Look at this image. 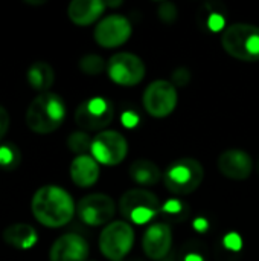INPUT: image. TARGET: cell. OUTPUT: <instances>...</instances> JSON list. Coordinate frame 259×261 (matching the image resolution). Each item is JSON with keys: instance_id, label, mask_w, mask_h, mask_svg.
<instances>
[{"instance_id": "6da1fadb", "label": "cell", "mask_w": 259, "mask_h": 261, "mask_svg": "<svg viewBox=\"0 0 259 261\" xmlns=\"http://www.w3.org/2000/svg\"><path fill=\"white\" fill-rule=\"evenodd\" d=\"M31 210L41 225L47 228H61L73 219L76 208L72 196L66 190L56 185H44L35 191Z\"/></svg>"}, {"instance_id": "7a4b0ae2", "label": "cell", "mask_w": 259, "mask_h": 261, "mask_svg": "<svg viewBox=\"0 0 259 261\" xmlns=\"http://www.w3.org/2000/svg\"><path fill=\"white\" fill-rule=\"evenodd\" d=\"M66 119V104L56 93H40L26 110V125L37 135H49L58 130Z\"/></svg>"}, {"instance_id": "3957f363", "label": "cell", "mask_w": 259, "mask_h": 261, "mask_svg": "<svg viewBox=\"0 0 259 261\" xmlns=\"http://www.w3.org/2000/svg\"><path fill=\"white\" fill-rule=\"evenodd\" d=\"M221 44L231 57L240 61H259V26L234 23L224 29Z\"/></svg>"}, {"instance_id": "277c9868", "label": "cell", "mask_w": 259, "mask_h": 261, "mask_svg": "<svg viewBox=\"0 0 259 261\" xmlns=\"http://www.w3.org/2000/svg\"><path fill=\"white\" fill-rule=\"evenodd\" d=\"M203 177L205 170L200 161L194 158H180L163 173V184L169 193L176 196H188L202 185Z\"/></svg>"}, {"instance_id": "5b68a950", "label": "cell", "mask_w": 259, "mask_h": 261, "mask_svg": "<svg viewBox=\"0 0 259 261\" xmlns=\"http://www.w3.org/2000/svg\"><path fill=\"white\" fill-rule=\"evenodd\" d=\"M134 231L124 220L108 223L99 236V249L105 258L111 261L122 260L133 248Z\"/></svg>"}, {"instance_id": "8992f818", "label": "cell", "mask_w": 259, "mask_h": 261, "mask_svg": "<svg viewBox=\"0 0 259 261\" xmlns=\"http://www.w3.org/2000/svg\"><path fill=\"white\" fill-rule=\"evenodd\" d=\"M179 101L177 87L166 80L153 81L143 92V109L153 118H165L176 110Z\"/></svg>"}, {"instance_id": "52a82bcc", "label": "cell", "mask_w": 259, "mask_h": 261, "mask_svg": "<svg viewBox=\"0 0 259 261\" xmlns=\"http://www.w3.org/2000/svg\"><path fill=\"white\" fill-rule=\"evenodd\" d=\"M145 63L140 57L130 52H118L111 55L107 63V73L110 80L119 86L131 87L145 78Z\"/></svg>"}, {"instance_id": "ba28073f", "label": "cell", "mask_w": 259, "mask_h": 261, "mask_svg": "<svg viewBox=\"0 0 259 261\" xmlns=\"http://www.w3.org/2000/svg\"><path fill=\"white\" fill-rule=\"evenodd\" d=\"M90 153L98 164L113 167L125 159L128 153V142L119 132L104 130L93 138Z\"/></svg>"}, {"instance_id": "9c48e42d", "label": "cell", "mask_w": 259, "mask_h": 261, "mask_svg": "<svg viewBox=\"0 0 259 261\" xmlns=\"http://www.w3.org/2000/svg\"><path fill=\"white\" fill-rule=\"evenodd\" d=\"M113 121V106L102 96H93L81 102L75 112V122L85 132L105 128Z\"/></svg>"}, {"instance_id": "30bf717a", "label": "cell", "mask_w": 259, "mask_h": 261, "mask_svg": "<svg viewBox=\"0 0 259 261\" xmlns=\"http://www.w3.org/2000/svg\"><path fill=\"white\" fill-rule=\"evenodd\" d=\"M78 217L89 226H102L111 223L116 214L114 200L102 193H95L82 197L76 206Z\"/></svg>"}, {"instance_id": "8fae6325", "label": "cell", "mask_w": 259, "mask_h": 261, "mask_svg": "<svg viewBox=\"0 0 259 261\" xmlns=\"http://www.w3.org/2000/svg\"><path fill=\"white\" fill-rule=\"evenodd\" d=\"M133 28L127 17L121 14H111L104 17L95 28V41L107 49L119 47L131 37Z\"/></svg>"}, {"instance_id": "7c38bea8", "label": "cell", "mask_w": 259, "mask_h": 261, "mask_svg": "<svg viewBox=\"0 0 259 261\" xmlns=\"http://www.w3.org/2000/svg\"><path fill=\"white\" fill-rule=\"evenodd\" d=\"M89 243L84 237L75 232H69L55 240L50 248V261H87Z\"/></svg>"}, {"instance_id": "4fadbf2b", "label": "cell", "mask_w": 259, "mask_h": 261, "mask_svg": "<svg viewBox=\"0 0 259 261\" xmlns=\"http://www.w3.org/2000/svg\"><path fill=\"white\" fill-rule=\"evenodd\" d=\"M172 245V232L166 223H153L143 234L142 248L148 258L162 260L168 255Z\"/></svg>"}, {"instance_id": "5bb4252c", "label": "cell", "mask_w": 259, "mask_h": 261, "mask_svg": "<svg viewBox=\"0 0 259 261\" xmlns=\"http://www.w3.org/2000/svg\"><path fill=\"white\" fill-rule=\"evenodd\" d=\"M218 170L223 176L232 180H246L253 170L252 156L243 150L232 148L221 153L218 158Z\"/></svg>"}, {"instance_id": "9a60e30c", "label": "cell", "mask_w": 259, "mask_h": 261, "mask_svg": "<svg viewBox=\"0 0 259 261\" xmlns=\"http://www.w3.org/2000/svg\"><path fill=\"white\" fill-rule=\"evenodd\" d=\"M142 208L154 210L159 213L162 206H160L157 196L148 190L134 188V190H128L127 193L122 194V197L119 200V211L125 219H130L131 213L142 210Z\"/></svg>"}, {"instance_id": "2e32d148", "label": "cell", "mask_w": 259, "mask_h": 261, "mask_svg": "<svg viewBox=\"0 0 259 261\" xmlns=\"http://www.w3.org/2000/svg\"><path fill=\"white\" fill-rule=\"evenodd\" d=\"M105 8L102 0H73L69 3L67 15L76 26H89L104 14Z\"/></svg>"}, {"instance_id": "e0dca14e", "label": "cell", "mask_w": 259, "mask_h": 261, "mask_svg": "<svg viewBox=\"0 0 259 261\" xmlns=\"http://www.w3.org/2000/svg\"><path fill=\"white\" fill-rule=\"evenodd\" d=\"M70 177L73 184L81 188L93 187L99 179V164L93 156H76L70 164Z\"/></svg>"}, {"instance_id": "ac0fdd59", "label": "cell", "mask_w": 259, "mask_h": 261, "mask_svg": "<svg viewBox=\"0 0 259 261\" xmlns=\"http://www.w3.org/2000/svg\"><path fill=\"white\" fill-rule=\"evenodd\" d=\"M3 240L8 246H11L14 249L26 251V249H31L37 245L38 234L31 225L15 223V225L8 226L3 231Z\"/></svg>"}, {"instance_id": "d6986e66", "label": "cell", "mask_w": 259, "mask_h": 261, "mask_svg": "<svg viewBox=\"0 0 259 261\" xmlns=\"http://www.w3.org/2000/svg\"><path fill=\"white\" fill-rule=\"evenodd\" d=\"M128 171H130L131 180L140 187H154L159 184L160 179H163V174L160 173L159 167L148 159L134 161L130 165Z\"/></svg>"}, {"instance_id": "ffe728a7", "label": "cell", "mask_w": 259, "mask_h": 261, "mask_svg": "<svg viewBox=\"0 0 259 261\" xmlns=\"http://www.w3.org/2000/svg\"><path fill=\"white\" fill-rule=\"evenodd\" d=\"M26 76L29 86L40 93H46L52 87L55 80L53 69L46 61H35L34 64H31Z\"/></svg>"}, {"instance_id": "44dd1931", "label": "cell", "mask_w": 259, "mask_h": 261, "mask_svg": "<svg viewBox=\"0 0 259 261\" xmlns=\"http://www.w3.org/2000/svg\"><path fill=\"white\" fill-rule=\"evenodd\" d=\"M92 142H93V139L87 135V132H73L67 138L69 150L78 156L87 154V151L92 150Z\"/></svg>"}, {"instance_id": "7402d4cb", "label": "cell", "mask_w": 259, "mask_h": 261, "mask_svg": "<svg viewBox=\"0 0 259 261\" xmlns=\"http://www.w3.org/2000/svg\"><path fill=\"white\" fill-rule=\"evenodd\" d=\"M79 69L85 75H99L107 69V63L102 57L89 54L79 60Z\"/></svg>"}, {"instance_id": "603a6c76", "label": "cell", "mask_w": 259, "mask_h": 261, "mask_svg": "<svg viewBox=\"0 0 259 261\" xmlns=\"http://www.w3.org/2000/svg\"><path fill=\"white\" fill-rule=\"evenodd\" d=\"M20 164V151L14 144H6L0 147V167L5 170H12Z\"/></svg>"}, {"instance_id": "cb8c5ba5", "label": "cell", "mask_w": 259, "mask_h": 261, "mask_svg": "<svg viewBox=\"0 0 259 261\" xmlns=\"http://www.w3.org/2000/svg\"><path fill=\"white\" fill-rule=\"evenodd\" d=\"M157 14H159V17H160L162 21L171 24V23L176 21V18L179 15V11H177V6L174 3H171V2H162L160 6H159V9H157Z\"/></svg>"}, {"instance_id": "d4e9b609", "label": "cell", "mask_w": 259, "mask_h": 261, "mask_svg": "<svg viewBox=\"0 0 259 261\" xmlns=\"http://www.w3.org/2000/svg\"><path fill=\"white\" fill-rule=\"evenodd\" d=\"M191 81V72L186 67H179L172 72V84L176 87H186Z\"/></svg>"}, {"instance_id": "484cf974", "label": "cell", "mask_w": 259, "mask_h": 261, "mask_svg": "<svg viewBox=\"0 0 259 261\" xmlns=\"http://www.w3.org/2000/svg\"><path fill=\"white\" fill-rule=\"evenodd\" d=\"M223 245H224L226 249H229V251H232V252H238V251L243 249V239H241V236L237 234V232H229V234L224 236Z\"/></svg>"}, {"instance_id": "4316f807", "label": "cell", "mask_w": 259, "mask_h": 261, "mask_svg": "<svg viewBox=\"0 0 259 261\" xmlns=\"http://www.w3.org/2000/svg\"><path fill=\"white\" fill-rule=\"evenodd\" d=\"M224 24H226V20H224L223 14H220V12H212V14L208 17V26H209V29L214 31V32L221 31V29L224 28Z\"/></svg>"}, {"instance_id": "83f0119b", "label": "cell", "mask_w": 259, "mask_h": 261, "mask_svg": "<svg viewBox=\"0 0 259 261\" xmlns=\"http://www.w3.org/2000/svg\"><path fill=\"white\" fill-rule=\"evenodd\" d=\"M162 211L169 214V216H179V214L183 213V203L180 200H177V199H171V200L163 203Z\"/></svg>"}, {"instance_id": "f1b7e54d", "label": "cell", "mask_w": 259, "mask_h": 261, "mask_svg": "<svg viewBox=\"0 0 259 261\" xmlns=\"http://www.w3.org/2000/svg\"><path fill=\"white\" fill-rule=\"evenodd\" d=\"M121 121H122V125L127 127V128H134L137 124H139V116L134 113V112H124L122 116H121Z\"/></svg>"}, {"instance_id": "f546056e", "label": "cell", "mask_w": 259, "mask_h": 261, "mask_svg": "<svg viewBox=\"0 0 259 261\" xmlns=\"http://www.w3.org/2000/svg\"><path fill=\"white\" fill-rule=\"evenodd\" d=\"M8 130H9V113L5 107L0 106V141L5 138Z\"/></svg>"}, {"instance_id": "4dcf8cb0", "label": "cell", "mask_w": 259, "mask_h": 261, "mask_svg": "<svg viewBox=\"0 0 259 261\" xmlns=\"http://www.w3.org/2000/svg\"><path fill=\"white\" fill-rule=\"evenodd\" d=\"M192 226H194V229H195L197 232L205 234V232L209 229V222H208L205 217H197V219L192 222Z\"/></svg>"}, {"instance_id": "1f68e13d", "label": "cell", "mask_w": 259, "mask_h": 261, "mask_svg": "<svg viewBox=\"0 0 259 261\" xmlns=\"http://www.w3.org/2000/svg\"><path fill=\"white\" fill-rule=\"evenodd\" d=\"M185 261H205L203 260V257L202 255H198V254H188L186 257H185Z\"/></svg>"}, {"instance_id": "d6a6232c", "label": "cell", "mask_w": 259, "mask_h": 261, "mask_svg": "<svg viewBox=\"0 0 259 261\" xmlns=\"http://www.w3.org/2000/svg\"><path fill=\"white\" fill-rule=\"evenodd\" d=\"M122 5H124L122 0H119V2H105L107 8H118V6H122Z\"/></svg>"}]
</instances>
